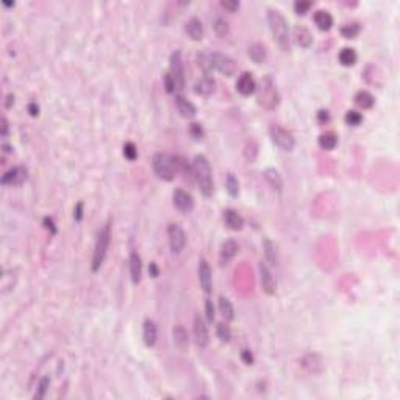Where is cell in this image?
Returning <instances> with one entry per match:
<instances>
[{
	"label": "cell",
	"mask_w": 400,
	"mask_h": 400,
	"mask_svg": "<svg viewBox=\"0 0 400 400\" xmlns=\"http://www.w3.org/2000/svg\"><path fill=\"white\" fill-rule=\"evenodd\" d=\"M193 175L194 180L200 188V193L205 197H211L214 193V182H213V171L211 164L205 155H196L193 161Z\"/></svg>",
	"instance_id": "1"
},
{
	"label": "cell",
	"mask_w": 400,
	"mask_h": 400,
	"mask_svg": "<svg viewBox=\"0 0 400 400\" xmlns=\"http://www.w3.org/2000/svg\"><path fill=\"white\" fill-rule=\"evenodd\" d=\"M268 24L282 50L290 52L291 50L290 25H288V20L285 19V16L279 9H268Z\"/></svg>",
	"instance_id": "2"
},
{
	"label": "cell",
	"mask_w": 400,
	"mask_h": 400,
	"mask_svg": "<svg viewBox=\"0 0 400 400\" xmlns=\"http://www.w3.org/2000/svg\"><path fill=\"white\" fill-rule=\"evenodd\" d=\"M109 239H111V225H109V222H106V224L97 233L94 255H93V264H91L93 272H97L100 268H102V264L106 258V253H108Z\"/></svg>",
	"instance_id": "3"
},
{
	"label": "cell",
	"mask_w": 400,
	"mask_h": 400,
	"mask_svg": "<svg viewBox=\"0 0 400 400\" xmlns=\"http://www.w3.org/2000/svg\"><path fill=\"white\" fill-rule=\"evenodd\" d=\"M257 99L258 103L264 106L266 109H275L280 103V94L277 91V86L271 77H264L261 80V85L257 86Z\"/></svg>",
	"instance_id": "4"
},
{
	"label": "cell",
	"mask_w": 400,
	"mask_h": 400,
	"mask_svg": "<svg viewBox=\"0 0 400 400\" xmlns=\"http://www.w3.org/2000/svg\"><path fill=\"white\" fill-rule=\"evenodd\" d=\"M152 168L158 179L164 182H172L177 174L174 157L168 153H155L152 158Z\"/></svg>",
	"instance_id": "5"
},
{
	"label": "cell",
	"mask_w": 400,
	"mask_h": 400,
	"mask_svg": "<svg viewBox=\"0 0 400 400\" xmlns=\"http://www.w3.org/2000/svg\"><path fill=\"white\" fill-rule=\"evenodd\" d=\"M269 135H271L272 142L279 149H282L285 152L294 150V147H296V138H294V135H293L290 130H286V128H283L280 125H272L269 128Z\"/></svg>",
	"instance_id": "6"
},
{
	"label": "cell",
	"mask_w": 400,
	"mask_h": 400,
	"mask_svg": "<svg viewBox=\"0 0 400 400\" xmlns=\"http://www.w3.org/2000/svg\"><path fill=\"white\" fill-rule=\"evenodd\" d=\"M209 58H211V66H213V71L225 75V77H231L236 74V63L231 57L225 53H219V52H214V53H209Z\"/></svg>",
	"instance_id": "7"
},
{
	"label": "cell",
	"mask_w": 400,
	"mask_h": 400,
	"mask_svg": "<svg viewBox=\"0 0 400 400\" xmlns=\"http://www.w3.org/2000/svg\"><path fill=\"white\" fill-rule=\"evenodd\" d=\"M169 74L175 83V91H183L185 90V69H183V61H182V53L175 50L171 55V68Z\"/></svg>",
	"instance_id": "8"
},
{
	"label": "cell",
	"mask_w": 400,
	"mask_h": 400,
	"mask_svg": "<svg viewBox=\"0 0 400 400\" xmlns=\"http://www.w3.org/2000/svg\"><path fill=\"white\" fill-rule=\"evenodd\" d=\"M168 236H169L171 252L174 255L182 253V250L186 246V235H185V230L182 228V225L177 224V222H171L169 227H168Z\"/></svg>",
	"instance_id": "9"
},
{
	"label": "cell",
	"mask_w": 400,
	"mask_h": 400,
	"mask_svg": "<svg viewBox=\"0 0 400 400\" xmlns=\"http://www.w3.org/2000/svg\"><path fill=\"white\" fill-rule=\"evenodd\" d=\"M260 283H261V290L268 294V296H274L277 291V280L272 274V271L269 269V266L266 263H260Z\"/></svg>",
	"instance_id": "10"
},
{
	"label": "cell",
	"mask_w": 400,
	"mask_h": 400,
	"mask_svg": "<svg viewBox=\"0 0 400 400\" xmlns=\"http://www.w3.org/2000/svg\"><path fill=\"white\" fill-rule=\"evenodd\" d=\"M172 202H174V206L180 211L183 214H188L191 213L194 209V199L190 193H186L183 190H175L174 194H172Z\"/></svg>",
	"instance_id": "11"
},
{
	"label": "cell",
	"mask_w": 400,
	"mask_h": 400,
	"mask_svg": "<svg viewBox=\"0 0 400 400\" xmlns=\"http://www.w3.org/2000/svg\"><path fill=\"white\" fill-rule=\"evenodd\" d=\"M197 275H199L200 288H202L205 294H209L211 288H213V275H211V268H209V264H208V261L205 258L199 260Z\"/></svg>",
	"instance_id": "12"
},
{
	"label": "cell",
	"mask_w": 400,
	"mask_h": 400,
	"mask_svg": "<svg viewBox=\"0 0 400 400\" xmlns=\"http://www.w3.org/2000/svg\"><path fill=\"white\" fill-rule=\"evenodd\" d=\"M193 331H194V339H196L197 347H200V349L208 347V344H209L208 327L205 325V320H203L202 317H200L199 314L194 317V327H193Z\"/></svg>",
	"instance_id": "13"
},
{
	"label": "cell",
	"mask_w": 400,
	"mask_h": 400,
	"mask_svg": "<svg viewBox=\"0 0 400 400\" xmlns=\"http://www.w3.org/2000/svg\"><path fill=\"white\" fill-rule=\"evenodd\" d=\"M27 180V169L22 166H16V168L9 169L3 174L2 177V185H9V186H20Z\"/></svg>",
	"instance_id": "14"
},
{
	"label": "cell",
	"mask_w": 400,
	"mask_h": 400,
	"mask_svg": "<svg viewBox=\"0 0 400 400\" xmlns=\"http://www.w3.org/2000/svg\"><path fill=\"white\" fill-rule=\"evenodd\" d=\"M236 90L242 96H252L255 91H257V82H255L252 74L244 72L239 75V79L236 82Z\"/></svg>",
	"instance_id": "15"
},
{
	"label": "cell",
	"mask_w": 400,
	"mask_h": 400,
	"mask_svg": "<svg viewBox=\"0 0 400 400\" xmlns=\"http://www.w3.org/2000/svg\"><path fill=\"white\" fill-rule=\"evenodd\" d=\"M300 364H302V368L309 374H320L322 369H324V363H322V358L317 353H306L305 357L300 360Z\"/></svg>",
	"instance_id": "16"
},
{
	"label": "cell",
	"mask_w": 400,
	"mask_h": 400,
	"mask_svg": "<svg viewBox=\"0 0 400 400\" xmlns=\"http://www.w3.org/2000/svg\"><path fill=\"white\" fill-rule=\"evenodd\" d=\"M175 105H177V109H179V113L182 114V117H185V119H193L197 114L196 105L193 102H190L186 97H183L182 94L175 96Z\"/></svg>",
	"instance_id": "17"
},
{
	"label": "cell",
	"mask_w": 400,
	"mask_h": 400,
	"mask_svg": "<svg viewBox=\"0 0 400 400\" xmlns=\"http://www.w3.org/2000/svg\"><path fill=\"white\" fill-rule=\"evenodd\" d=\"M216 91V82L211 79L209 75H205L202 79H199L194 85V93L199 94V96H203V97H209L213 96Z\"/></svg>",
	"instance_id": "18"
},
{
	"label": "cell",
	"mask_w": 400,
	"mask_h": 400,
	"mask_svg": "<svg viewBox=\"0 0 400 400\" xmlns=\"http://www.w3.org/2000/svg\"><path fill=\"white\" fill-rule=\"evenodd\" d=\"M128 268H130V277L131 282L138 285L141 282V274H142V263L138 252H131L128 257Z\"/></svg>",
	"instance_id": "19"
},
{
	"label": "cell",
	"mask_w": 400,
	"mask_h": 400,
	"mask_svg": "<svg viewBox=\"0 0 400 400\" xmlns=\"http://www.w3.org/2000/svg\"><path fill=\"white\" fill-rule=\"evenodd\" d=\"M172 338H174L175 347L179 349L180 352L188 350V347H190V336H188V331L185 330V327L175 325L174 330H172Z\"/></svg>",
	"instance_id": "20"
},
{
	"label": "cell",
	"mask_w": 400,
	"mask_h": 400,
	"mask_svg": "<svg viewBox=\"0 0 400 400\" xmlns=\"http://www.w3.org/2000/svg\"><path fill=\"white\" fill-rule=\"evenodd\" d=\"M224 222L230 230H235V231L244 227V217L233 208H227L224 211Z\"/></svg>",
	"instance_id": "21"
},
{
	"label": "cell",
	"mask_w": 400,
	"mask_h": 400,
	"mask_svg": "<svg viewBox=\"0 0 400 400\" xmlns=\"http://www.w3.org/2000/svg\"><path fill=\"white\" fill-rule=\"evenodd\" d=\"M263 175H264V180L269 183V186L272 188L275 193H279V194L283 193V179H282V175H280L279 171L274 169V168H268L264 171Z\"/></svg>",
	"instance_id": "22"
},
{
	"label": "cell",
	"mask_w": 400,
	"mask_h": 400,
	"mask_svg": "<svg viewBox=\"0 0 400 400\" xmlns=\"http://www.w3.org/2000/svg\"><path fill=\"white\" fill-rule=\"evenodd\" d=\"M186 33L190 35V38L193 41H202L203 35H205L202 20L197 19V17H191L186 22Z\"/></svg>",
	"instance_id": "23"
},
{
	"label": "cell",
	"mask_w": 400,
	"mask_h": 400,
	"mask_svg": "<svg viewBox=\"0 0 400 400\" xmlns=\"http://www.w3.org/2000/svg\"><path fill=\"white\" fill-rule=\"evenodd\" d=\"M157 336H158V330H157V325H155V322L150 320V319L144 320L142 338H144V342H146V346L153 347L155 342H157Z\"/></svg>",
	"instance_id": "24"
},
{
	"label": "cell",
	"mask_w": 400,
	"mask_h": 400,
	"mask_svg": "<svg viewBox=\"0 0 400 400\" xmlns=\"http://www.w3.org/2000/svg\"><path fill=\"white\" fill-rule=\"evenodd\" d=\"M294 41L300 47L308 49L313 44V35L305 25H296L294 27Z\"/></svg>",
	"instance_id": "25"
},
{
	"label": "cell",
	"mask_w": 400,
	"mask_h": 400,
	"mask_svg": "<svg viewBox=\"0 0 400 400\" xmlns=\"http://www.w3.org/2000/svg\"><path fill=\"white\" fill-rule=\"evenodd\" d=\"M238 250H239V246H238L236 241H233V239L225 241L224 244H222V247H220V263L227 264L228 261H231L233 258L236 257Z\"/></svg>",
	"instance_id": "26"
},
{
	"label": "cell",
	"mask_w": 400,
	"mask_h": 400,
	"mask_svg": "<svg viewBox=\"0 0 400 400\" xmlns=\"http://www.w3.org/2000/svg\"><path fill=\"white\" fill-rule=\"evenodd\" d=\"M313 19H314V24L317 25V28L322 31H328L333 27V16L327 9H317Z\"/></svg>",
	"instance_id": "27"
},
{
	"label": "cell",
	"mask_w": 400,
	"mask_h": 400,
	"mask_svg": "<svg viewBox=\"0 0 400 400\" xmlns=\"http://www.w3.org/2000/svg\"><path fill=\"white\" fill-rule=\"evenodd\" d=\"M249 57L253 63L261 64L266 61V57H268V52H266V47L260 42H253L252 46L249 47Z\"/></svg>",
	"instance_id": "28"
},
{
	"label": "cell",
	"mask_w": 400,
	"mask_h": 400,
	"mask_svg": "<svg viewBox=\"0 0 400 400\" xmlns=\"http://www.w3.org/2000/svg\"><path fill=\"white\" fill-rule=\"evenodd\" d=\"M353 100H355V103H357V106H360L361 109H371L375 103L374 96L368 91H358L355 94Z\"/></svg>",
	"instance_id": "29"
},
{
	"label": "cell",
	"mask_w": 400,
	"mask_h": 400,
	"mask_svg": "<svg viewBox=\"0 0 400 400\" xmlns=\"http://www.w3.org/2000/svg\"><path fill=\"white\" fill-rule=\"evenodd\" d=\"M338 58H339V63L342 66H346V68H350V66H353L355 63H357L358 55H357V52H355V49H352V47H344L339 52Z\"/></svg>",
	"instance_id": "30"
},
{
	"label": "cell",
	"mask_w": 400,
	"mask_h": 400,
	"mask_svg": "<svg viewBox=\"0 0 400 400\" xmlns=\"http://www.w3.org/2000/svg\"><path fill=\"white\" fill-rule=\"evenodd\" d=\"M263 249H264V255H266V260H268V263H271L272 266L279 264V253H277V247H275V244L271 239H268V238L264 239Z\"/></svg>",
	"instance_id": "31"
},
{
	"label": "cell",
	"mask_w": 400,
	"mask_h": 400,
	"mask_svg": "<svg viewBox=\"0 0 400 400\" xmlns=\"http://www.w3.org/2000/svg\"><path fill=\"white\" fill-rule=\"evenodd\" d=\"M319 146L324 150H333L338 144V136L333 131H325L319 136Z\"/></svg>",
	"instance_id": "32"
},
{
	"label": "cell",
	"mask_w": 400,
	"mask_h": 400,
	"mask_svg": "<svg viewBox=\"0 0 400 400\" xmlns=\"http://www.w3.org/2000/svg\"><path fill=\"white\" fill-rule=\"evenodd\" d=\"M219 309H220V314L224 316L225 322H230V320L235 319V308H233L230 300L224 296L219 297Z\"/></svg>",
	"instance_id": "33"
},
{
	"label": "cell",
	"mask_w": 400,
	"mask_h": 400,
	"mask_svg": "<svg viewBox=\"0 0 400 400\" xmlns=\"http://www.w3.org/2000/svg\"><path fill=\"white\" fill-rule=\"evenodd\" d=\"M174 161H175V168H177V172H180L185 179L188 180L190 177H193L194 179V175H193V166H190V163H188V160L185 157H174Z\"/></svg>",
	"instance_id": "34"
},
{
	"label": "cell",
	"mask_w": 400,
	"mask_h": 400,
	"mask_svg": "<svg viewBox=\"0 0 400 400\" xmlns=\"http://www.w3.org/2000/svg\"><path fill=\"white\" fill-rule=\"evenodd\" d=\"M213 28H214V33L219 36V38H227L230 35V24L225 17H220L217 16L213 22Z\"/></svg>",
	"instance_id": "35"
},
{
	"label": "cell",
	"mask_w": 400,
	"mask_h": 400,
	"mask_svg": "<svg viewBox=\"0 0 400 400\" xmlns=\"http://www.w3.org/2000/svg\"><path fill=\"white\" fill-rule=\"evenodd\" d=\"M361 31V27L358 22H350V24H346L341 27V35L346 38V39H353L360 35Z\"/></svg>",
	"instance_id": "36"
},
{
	"label": "cell",
	"mask_w": 400,
	"mask_h": 400,
	"mask_svg": "<svg viewBox=\"0 0 400 400\" xmlns=\"http://www.w3.org/2000/svg\"><path fill=\"white\" fill-rule=\"evenodd\" d=\"M225 186H227V193L231 197H236L239 194V182L235 177V174L228 172L227 174V180H225Z\"/></svg>",
	"instance_id": "37"
},
{
	"label": "cell",
	"mask_w": 400,
	"mask_h": 400,
	"mask_svg": "<svg viewBox=\"0 0 400 400\" xmlns=\"http://www.w3.org/2000/svg\"><path fill=\"white\" fill-rule=\"evenodd\" d=\"M216 335L222 342H230L231 331H230V327H228L227 322H219L217 327H216Z\"/></svg>",
	"instance_id": "38"
},
{
	"label": "cell",
	"mask_w": 400,
	"mask_h": 400,
	"mask_svg": "<svg viewBox=\"0 0 400 400\" xmlns=\"http://www.w3.org/2000/svg\"><path fill=\"white\" fill-rule=\"evenodd\" d=\"M346 122H347V125L358 127L363 122V114L358 113L357 109H350V111H347V113H346Z\"/></svg>",
	"instance_id": "39"
},
{
	"label": "cell",
	"mask_w": 400,
	"mask_h": 400,
	"mask_svg": "<svg viewBox=\"0 0 400 400\" xmlns=\"http://www.w3.org/2000/svg\"><path fill=\"white\" fill-rule=\"evenodd\" d=\"M199 66L203 69L205 75H209L211 72H213V66H211L209 53H200V55H199Z\"/></svg>",
	"instance_id": "40"
},
{
	"label": "cell",
	"mask_w": 400,
	"mask_h": 400,
	"mask_svg": "<svg viewBox=\"0 0 400 400\" xmlns=\"http://www.w3.org/2000/svg\"><path fill=\"white\" fill-rule=\"evenodd\" d=\"M49 386H50V379H49V377H42V379L39 380V383H38V390H36L35 399H36V400L44 399V396H46Z\"/></svg>",
	"instance_id": "41"
},
{
	"label": "cell",
	"mask_w": 400,
	"mask_h": 400,
	"mask_svg": "<svg viewBox=\"0 0 400 400\" xmlns=\"http://www.w3.org/2000/svg\"><path fill=\"white\" fill-rule=\"evenodd\" d=\"M311 6H313V2H309V0H297V2L294 3V11L297 14L303 16L308 13V9Z\"/></svg>",
	"instance_id": "42"
},
{
	"label": "cell",
	"mask_w": 400,
	"mask_h": 400,
	"mask_svg": "<svg viewBox=\"0 0 400 400\" xmlns=\"http://www.w3.org/2000/svg\"><path fill=\"white\" fill-rule=\"evenodd\" d=\"M124 155L125 158H128L130 161H135L138 157V149L133 142H125L124 144Z\"/></svg>",
	"instance_id": "43"
},
{
	"label": "cell",
	"mask_w": 400,
	"mask_h": 400,
	"mask_svg": "<svg viewBox=\"0 0 400 400\" xmlns=\"http://www.w3.org/2000/svg\"><path fill=\"white\" fill-rule=\"evenodd\" d=\"M190 135L196 139V141H200L203 136H205V131H203V127L197 124V122H193L190 125Z\"/></svg>",
	"instance_id": "44"
},
{
	"label": "cell",
	"mask_w": 400,
	"mask_h": 400,
	"mask_svg": "<svg viewBox=\"0 0 400 400\" xmlns=\"http://www.w3.org/2000/svg\"><path fill=\"white\" fill-rule=\"evenodd\" d=\"M220 6L224 9H227L228 13H235V11L239 9V2H238V0H222Z\"/></svg>",
	"instance_id": "45"
},
{
	"label": "cell",
	"mask_w": 400,
	"mask_h": 400,
	"mask_svg": "<svg viewBox=\"0 0 400 400\" xmlns=\"http://www.w3.org/2000/svg\"><path fill=\"white\" fill-rule=\"evenodd\" d=\"M205 314H206L208 322H213V320H214V317H216L214 305H213V302H211L209 299H206V302H205Z\"/></svg>",
	"instance_id": "46"
},
{
	"label": "cell",
	"mask_w": 400,
	"mask_h": 400,
	"mask_svg": "<svg viewBox=\"0 0 400 400\" xmlns=\"http://www.w3.org/2000/svg\"><path fill=\"white\" fill-rule=\"evenodd\" d=\"M163 80H164V88H166V91H168L169 94H174L175 93V83L172 80V77L169 72H166L164 77H163Z\"/></svg>",
	"instance_id": "47"
},
{
	"label": "cell",
	"mask_w": 400,
	"mask_h": 400,
	"mask_svg": "<svg viewBox=\"0 0 400 400\" xmlns=\"http://www.w3.org/2000/svg\"><path fill=\"white\" fill-rule=\"evenodd\" d=\"M74 219L75 222H80L83 219V202H79L75 205V209H74Z\"/></svg>",
	"instance_id": "48"
},
{
	"label": "cell",
	"mask_w": 400,
	"mask_h": 400,
	"mask_svg": "<svg viewBox=\"0 0 400 400\" xmlns=\"http://www.w3.org/2000/svg\"><path fill=\"white\" fill-rule=\"evenodd\" d=\"M241 358H242V361L246 363L247 366H249V364H253V355H252V352L247 350V349H244V350L241 352Z\"/></svg>",
	"instance_id": "49"
},
{
	"label": "cell",
	"mask_w": 400,
	"mask_h": 400,
	"mask_svg": "<svg viewBox=\"0 0 400 400\" xmlns=\"http://www.w3.org/2000/svg\"><path fill=\"white\" fill-rule=\"evenodd\" d=\"M317 119L320 124H325V122L330 120V114H328V111L327 109H320L319 113H317Z\"/></svg>",
	"instance_id": "50"
},
{
	"label": "cell",
	"mask_w": 400,
	"mask_h": 400,
	"mask_svg": "<svg viewBox=\"0 0 400 400\" xmlns=\"http://www.w3.org/2000/svg\"><path fill=\"white\" fill-rule=\"evenodd\" d=\"M44 225H46L47 230L52 231V235H55V233H57V228H55V224H53V220H52L50 217H46V219H44Z\"/></svg>",
	"instance_id": "51"
},
{
	"label": "cell",
	"mask_w": 400,
	"mask_h": 400,
	"mask_svg": "<svg viewBox=\"0 0 400 400\" xmlns=\"http://www.w3.org/2000/svg\"><path fill=\"white\" fill-rule=\"evenodd\" d=\"M149 272H150V275L153 277V279H157V277L160 275L158 266H157V264H155V263H150V266H149Z\"/></svg>",
	"instance_id": "52"
},
{
	"label": "cell",
	"mask_w": 400,
	"mask_h": 400,
	"mask_svg": "<svg viewBox=\"0 0 400 400\" xmlns=\"http://www.w3.org/2000/svg\"><path fill=\"white\" fill-rule=\"evenodd\" d=\"M0 135H2V138L8 136V120H6V117H2V133H0Z\"/></svg>",
	"instance_id": "53"
},
{
	"label": "cell",
	"mask_w": 400,
	"mask_h": 400,
	"mask_svg": "<svg viewBox=\"0 0 400 400\" xmlns=\"http://www.w3.org/2000/svg\"><path fill=\"white\" fill-rule=\"evenodd\" d=\"M28 113H30L31 116H38V114H39V106H38L36 103H30V105H28Z\"/></svg>",
	"instance_id": "54"
},
{
	"label": "cell",
	"mask_w": 400,
	"mask_h": 400,
	"mask_svg": "<svg viewBox=\"0 0 400 400\" xmlns=\"http://www.w3.org/2000/svg\"><path fill=\"white\" fill-rule=\"evenodd\" d=\"M13 103H14V96L13 94H8L6 96V103H5V106L6 108H11V105H13Z\"/></svg>",
	"instance_id": "55"
},
{
	"label": "cell",
	"mask_w": 400,
	"mask_h": 400,
	"mask_svg": "<svg viewBox=\"0 0 400 400\" xmlns=\"http://www.w3.org/2000/svg\"><path fill=\"white\" fill-rule=\"evenodd\" d=\"M5 6H14V3H9V2H3Z\"/></svg>",
	"instance_id": "56"
}]
</instances>
